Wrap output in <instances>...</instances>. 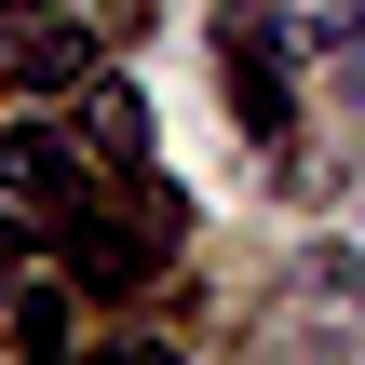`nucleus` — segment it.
Wrapping results in <instances>:
<instances>
[{
  "instance_id": "obj_1",
  "label": "nucleus",
  "mask_w": 365,
  "mask_h": 365,
  "mask_svg": "<svg viewBox=\"0 0 365 365\" xmlns=\"http://www.w3.org/2000/svg\"><path fill=\"white\" fill-rule=\"evenodd\" d=\"M284 54H298V27H284V14H230V108H244V135H257V149H284V135H298V81H284Z\"/></svg>"
},
{
  "instance_id": "obj_2",
  "label": "nucleus",
  "mask_w": 365,
  "mask_h": 365,
  "mask_svg": "<svg viewBox=\"0 0 365 365\" xmlns=\"http://www.w3.org/2000/svg\"><path fill=\"white\" fill-rule=\"evenodd\" d=\"M0 190L41 203V217H68V203H81V149H68L54 122H14V135H0Z\"/></svg>"
},
{
  "instance_id": "obj_3",
  "label": "nucleus",
  "mask_w": 365,
  "mask_h": 365,
  "mask_svg": "<svg viewBox=\"0 0 365 365\" xmlns=\"http://www.w3.org/2000/svg\"><path fill=\"white\" fill-rule=\"evenodd\" d=\"M95 54H81V27L68 14H0V81H27V95H68Z\"/></svg>"
},
{
  "instance_id": "obj_4",
  "label": "nucleus",
  "mask_w": 365,
  "mask_h": 365,
  "mask_svg": "<svg viewBox=\"0 0 365 365\" xmlns=\"http://www.w3.org/2000/svg\"><path fill=\"white\" fill-rule=\"evenodd\" d=\"M81 135L108 149V176H135V163H149V95L108 81V68H81Z\"/></svg>"
},
{
  "instance_id": "obj_5",
  "label": "nucleus",
  "mask_w": 365,
  "mask_h": 365,
  "mask_svg": "<svg viewBox=\"0 0 365 365\" xmlns=\"http://www.w3.org/2000/svg\"><path fill=\"white\" fill-rule=\"evenodd\" d=\"M312 54H325V81H339V95H352V108H365V14H339V27H325Z\"/></svg>"
},
{
  "instance_id": "obj_6",
  "label": "nucleus",
  "mask_w": 365,
  "mask_h": 365,
  "mask_svg": "<svg viewBox=\"0 0 365 365\" xmlns=\"http://www.w3.org/2000/svg\"><path fill=\"white\" fill-rule=\"evenodd\" d=\"M14 257H27V230H14V217H0V284H14Z\"/></svg>"
},
{
  "instance_id": "obj_7",
  "label": "nucleus",
  "mask_w": 365,
  "mask_h": 365,
  "mask_svg": "<svg viewBox=\"0 0 365 365\" xmlns=\"http://www.w3.org/2000/svg\"><path fill=\"white\" fill-rule=\"evenodd\" d=\"M0 14H41V0H0Z\"/></svg>"
}]
</instances>
